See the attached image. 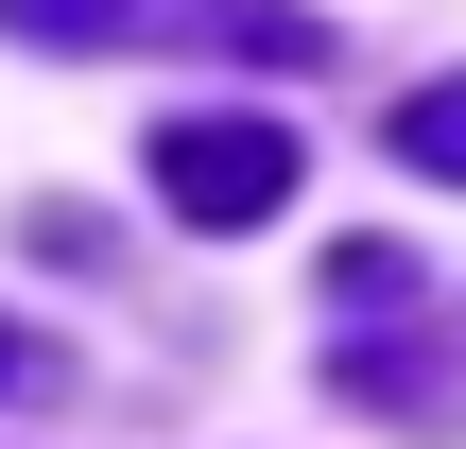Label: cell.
<instances>
[{
    "mask_svg": "<svg viewBox=\"0 0 466 449\" xmlns=\"http://www.w3.org/2000/svg\"><path fill=\"white\" fill-rule=\"evenodd\" d=\"M0 35H35V52H242V69H311L329 35L294 17V0H0Z\"/></svg>",
    "mask_w": 466,
    "mask_h": 449,
    "instance_id": "cell-1",
    "label": "cell"
},
{
    "mask_svg": "<svg viewBox=\"0 0 466 449\" xmlns=\"http://www.w3.org/2000/svg\"><path fill=\"white\" fill-rule=\"evenodd\" d=\"M156 190L225 242V225H277L294 208V138L277 121H156Z\"/></svg>",
    "mask_w": 466,
    "mask_h": 449,
    "instance_id": "cell-3",
    "label": "cell"
},
{
    "mask_svg": "<svg viewBox=\"0 0 466 449\" xmlns=\"http://www.w3.org/2000/svg\"><path fill=\"white\" fill-rule=\"evenodd\" d=\"M398 156H415V173H450V190H466V69H450V87H415V104H398Z\"/></svg>",
    "mask_w": 466,
    "mask_h": 449,
    "instance_id": "cell-4",
    "label": "cell"
},
{
    "mask_svg": "<svg viewBox=\"0 0 466 449\" xmlns=\"http://www.w3.org/2000/svg\"><path fill=\"white\" fill-rule=\"evenodd\" d=\"M0 381H35V346H17V329H0Z\"/></svg>",
    "mask_w": 466,
    "mask_h": 449,
    "instance_id": "cell-5",
    "label": "cell"
},
{
    "mask_svg": "<svg viewBox=\"0 0 466 449\" xmlns=\"http://www.w3.org/2000/svg\"><path fill=\"white\" fill-rule=\"evenodd\" d=\"M329 329H363V346L329 363L346 398H380V415H415V433L450 415V381H432V329H415V260H398V242H346V260H329Z\"/></svg>",
    "mask_w": 466,
    "mask_h": 449,
    "instance_id": "cell-2",
    "label": "cell"
}]
</instances>
